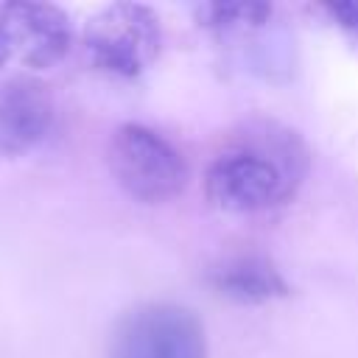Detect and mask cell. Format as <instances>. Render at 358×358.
Returning <instances> with one entry per match:
<instances>
[{"label": "cell", "instance_id": "obj_1", "mask_svg": "<svg viewBox=\"0 0 358 358\" xmlns=\"http://www.w3.org/2000/svg\"><path fill=\"white\" fill-rule=\"evenodd\" d=\"M308 148L274 120L246 123L204 171V196L224 213H263L294 199L308 173Z\"/></svg>", "mask_w": 358, "mask_h": 358}, {"label": "cell", "instance_id": "obj_2", "mask_svg": "<svg viewBox=\"0 0 358 358\" xmlns=\"http://www.w3.org/2000/svg\"><path fill=\"white\" fill-rule=\"evenodd\" d=\"M109 171L126 196L143 204H165L187 185V162L159 131L123 123L109 140Z\"/></svg>", "mask_w": 358, "mask_h": 358}, {"label": "cell", "instance_id": "obj_3", "mask_svg": "<svg viewBox=\"0 0 358 358\" xmlns=\"http://www.w3.org/2000/svg\"><path fill=\"white\" fill-rule=\"evenodd\" d=\"M159 48V17L140 3H112L90 17L84 28V50L90 62L112 76H140L157 62Z\"/></svg>", "mask_w": 358, "mask_h": 358}, {"label": "cell", "instance_id": "obj_4", "mask_svg": "<svg viewBox=\"0 0 358 358\" xmlns=\"http://www.w3.org/2000/svg\"><path fill=\"white\" fill-rule=\"evenodd\" d=\"M109 358H207L204 324L185 305H137L117 322Z\"/></svg>", "mask_w": 358, "mask_h": 358}, {"label": "cell", "instance_id": "obj_5", "mask_svg": "<svg viewBox=\"0 0 358 358\" xmlns=\"http://www.w3.org/2000/svg\"><path fill=\"white\" fill-rule=\"evenodd\" d=\"M73 45L70 17L50 3L11 0L0 6V67L17 62L45 70L64 59Z\"/></svg>", "mask_w": 358, "mask_h": 358}, {"label": "cell", "instance_id": "obj_6", "mask_svg": "<svg viewBox=\"0 0 358 358\" xmlns=\"http://www.w3.org/2000/svg\"><path fill=\"white\" fill-rule=\"evenodd\" d=\"M50 90L31 76L0 81V157H22L36 148L53 126Z\"/></svg>", "mask_w": 358, "mask_h": 358}, {"label": "cell", "instance_id": "obj_7", "mask_svg": "<svg viewBox=\"0 0 358 358\" xmlns=\"http://www.w3.org/2000/svg\"><path fill=\"white\" fill-rule=\"evenodd\" d=\"M207 282L224 299L238 305H263L291 294L280 268L263 255H232L207 271Z\"/></svg>", "mask_w": 358, "mask_h": 358}, {"label": "cell", "instance_id": "obj_8", "mask_svg": "<svg viewBox=\"0 0 358 358\" xmlns=\"http://www.w3.org/2000/svg\"><path fill=\"white\" fill-rule=\"evenodd\" d=\"M271 14L274 8L268 3H204L196 8L199 22L213 31L263 28L271 20Z\"/></svg>", "mask_w": 358, "mask_h": 358}, {"label": "cell", "instance_id": "obj_9", "mask_svg": "<svg viewBox=\"0 0 358 358\" xmlns=\"http://www.w3.org/2000/svg\"><path fill=\"white\" fill-rule=\"evenodd\" d=\"M322 11L358 42V0H341V3H324Z\"/></svg>", "mask_w": 358, "mask_h": 358}]
</instances>
